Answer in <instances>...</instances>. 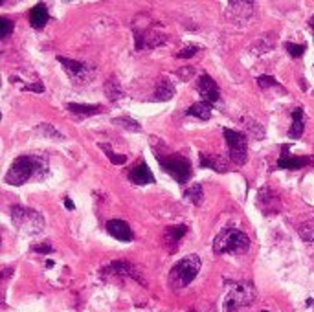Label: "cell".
Instances as JSON below:
<instances>
[{"mask_svg": "<svg viewBox=\"0 0 314 312\" xmlns=\"http://www.w3.org/2000/svg\"><path fill=\"white\" fill-rule=\"evenodd\" d=\"M48 173V158L35 154H22L11 164L6 173V184L9 186H22L35 176H44Z\"/></svg>", "mask_w": 314, "mask_h": 312, "instance_id": "obj_1", "label": "cell"}, {"mask_svg": "<svg viewBox=\"0 0 314 312\" xmlns=\"http://www.w3.org/2000/svg\"><path fill=\"white\" fill-rule=\"evenodd\" d=\"M250 237L237 228H224L213 241L215 253H246L250 250Z\"/></svg>", "mask_w": 314, "mask_h": 312, "instance_id": "obj_2", "label": "cell"}, {"mask_svg": "<svg viewBox=\"0 0 314 312\" xmlns=\"http://www.w3.org/2000/svg\"><path fill=\"white\" fill-rule=\"evenodd\" d=\"M201 270V257L191 253L177 263L169 272V287L173 290H180L191 283Z\"/></svg>", "mask_w": 314, "mask_h": 312, "instance_id": "obj_3", "label": "cell"}, {"mask_svg": "<svg viewBox=\"0 0 314 312\" xmlns=\"http://www.w3.org/2000/svg\"><path fill=\"white\" fill-rule=\"evenodd\" d=\"M11 220L20 231L28 235H37L44 229V217L32 207L13 206L11 207Z\"/></svg>", "mask_w": 314, "mask_h": 312, "instance_id": "obj_4", "label": "cell"}, {"mask_svg": "<svg viewBox=\"0 0 314 312\" xmlns=\"http://www.w3.org/2000/svg\"><path fill=\"white\" fill-rule=\"evenodd\" d=\"M158 164L160 167L169 174L173 176L178 184H187L189 178L193 174V167L191 162L187 160L186 156L182 154H169V156H158Z\"/></svg>", "mask_w": 314, "mask_h": 312, "instance_id": "obj_5", "label": "cell"}, {"mask_svg": "<svg viewBox=\"0 0 314 312\" xmlns=\"http://www.w3.org/2000/svg\"><path fill=\"white\" fill-rule=\"evenodd\" d=\"M223 134L232 162L235 165H245L248 160V138H246V134L241 131H233V128H224Z\"/></svg>", "mask_w": 314, "mask_h": 312, "instance_id": "obj_6", "label": "cell"}, {"mask_svg": "<svg viewBox=\"0 0 314 312\" xmlns=\"http://www.w3.org/2000/svg\"><path fill=\"white\" fill-rule=\"evenodd\" d=\"M254 299H255L254 287L248 283H239L230 290V294H228L226 299H224V310L226 312L239 310V308L252 305Z\"/></svg>", "mask_w": 314, "mask_h": 312, "instance_id": "obj_7", "label": "cell"}, {"mask_svg": "<svg viewBox=\"0 0 314 312\" xmlns=\"http://www.w3.org/2000/svg\"><path fill=\"white\" fill-rule=\"evenodd\" d=\"M197 90H199V94H201L202 97H204V101H208L211 105L221 99L217 83H215V79L211 77L209 73H202L201 77L197 79Z\"/></svg>", "mask_w": 314, "mask_h": 312, "instance_id": "obj_8", "label": "cell"}, {"mask_svg": "<svg viewBox=\"0 0 314 312\" xmlns=\"http://www.w3.org/2000/svg\"><path fill=\"white\" fill-rule=\"evenodd\" d=\"M288 143L281 147V156H279L278 160V167L279 169H301V167H305V165L312 164L314 158L312 156H292L288 154Z\"/></svg>", "mask_w": 314, "mask_h": 312, "instance_id": "obj_9", "label": "cell"}, {"mask_svg": "<svg viewBox=\"0 0 314 312\" xmlns=\"http://www.w3.org/2000/svg\"><path fill=\"white\" fill-rule=\"evenodd\" d=\"M57 61L64 66V72L68 73L74 81H85L90 73V66L87 63H81V61H74V59H66L63 55H57Z\"/></svg>", "mask_w": 314, "mask_h": 312, "instance_id": "obj_10", "label": "cell"}, {"mask_svg": "<svg viewBox=\"0 0 314 312\" xmlns=\"http://www.w3.org/2000/svg\"><path fill=\"white\" fill-rule=\"evenodd\" d=\"M101 275H118V277H122V275H127V277H134L136 281H140L141 284L143 283V279L140 277V274L136 272V268L131 265L129 261H114L110 263L109 266H105L103 270H101Z\"/></svg>", "mask_w": 314, "mask_h": 312, "instance_id": "obj_11", "label": "cell"}, {"mask_svg": "<svg viewBox=\"0 0 314 312\" xmlns=\"http://www.w3.org/2000/svg\"><path fill=\"white\" fill-rule=\"evenodd\" d=\"M107 231H109L114 239L122 241V243H131L132 237H134L131 226H129L125 220H119V219L109 220V222H107Z\"/></svg>", "mask_w": 314, "mask_h": 312, "instance_id": "obj_12", "label": "cell"}, {"mask_svg": "<svg viewBox=\"0 0 314 312\" xmlns=\"http://www.w3.org/2000/svg\"><path fill=\"white\" fill-rule=\"evenodd\" d=\"M129 180L134 186H147V184H155V174L149 169V165L146 162L138 164L134 169L129 171Z\"/></svg>", "mask_w": 314, "mask_h": 312, "instance_id": "obj_13", "label": "cell"}, {"mask_svg": "<svg viewBox=\"0 0 314 312\" xmlns=\"http://www.w3.org/2000/svg\"><path fill=\"white\" fill-rule=\"evenodd\" d=\"M201 167H208V169L215 171V173H228L230 171V162L224 156L219 154H201Z\"/></svg>", "mask_w": 314, "mask_h": 312, "instance_id": "obj_14", "label": "cell"}, {"mask_svg": "<svg viewBox=\"0 0 314 312\" xmlns=\"http://www.w3.org/2000/svg\"><path fill=\"white\" fill-rule=\"evenodd\" d=\"M187 233V226L186 224H178V226H169L164 231V243L167 244L169 252H175V248L178 246V241Z\"/></svg>", "mask_w": 314, "mask_h": 312, "instance_id": "obj_15", "label": "cell"}, {"mask_svg": "<svg viewBox=\"0 0 314 312\" xmlns=\"http://www.w3.org/2000/svg\"><path fill=\"white\" fill-rule=\"evenodd\" d=\"M303 128H305V112L301 107H296L292 110V125L288 128V138L291 140H298L303 134Z\"/></svg>", "mask_w": 314, "mask_h": 312, "instance_id": "obj_16", "label": "cell"}, {"mask_svg": "<svg viewBox=\"0 0 314 312\" xmlns=\"http://www.w3.org/2000/svg\"><path fill=\"white\" fill-rule=\"evenodd\" d=\"M48 18H50V15H48V8H46V4L33 6L32 11H30V22H32V26L35 28V30L44 28L46 22H48Z\"/></svg>", "mask_w": 314, "mask_h": 312, "instance_id": "obj_17", "label": "cell"}, {"mask_svg": "<svg viewBox=\"0 0 314 312\" xmlns=\"http://www.w3.org/2000/svg\"><path fill=\"white\" fill-rule=\"evenodd\" d=\"M211 112H213V105H211V103H208V101H199V103H193V105L187 109L186 114L206 121V119L211 118Z\"/></svg>", "mask_w": 314, "mask_h": 312, "instance_id": "obj_18", "label": "cell"}, {"mask_svg": "<svg viewBox=\"0 0 314 312\" xmlns=\"http://www.w3.org/2000/svg\"><path fill=\"white\" fill-rule=\"evenodd\" d=\"M173 96H175V85L169 81L167 77H162L158 83H156L155 97L160 101H169Z\"/></svg>", "mask_w": 314, "mask_h": 312, "instance_id": "obj_19", "label": "cell"}, {"mask_svg": "<svg viewBox=\"0 0 314 312\" xmlns=\"http://www.w3.org/2000/svg\"><path fill=\"white\" fill-rule=\"evenodd\" d=\"M66 109L72 112L74 116H96L100 114L101 105H81V103H68Z\"/></svg>", "mask_w": 314, "mask_h": 312, "instance_id": "obj_20", "label": "cell"}, {"mask_svg": "<svg viewBox=\"0 0 314 312\" xmlns=\"http://www.w3.org/2000/svg\"><path fill=\"white\" fill-rule=\"evenodd\" d=\"M184 198L189 200L191 204H195V206H201L202 200H204V189H202L201 184H193V186H189V188L184 191Z\"/></svg>", "mask_w": 314, "mask_h": 312, "instance_id": "obj_21", "label": "cell"}, {"mask_svg": "<svg viewBox=\"0 0 314 312\" xmlns=\"http://www.w3.org/2000/svg\"><path fill=\"white\" fill-rule=\"evenodd\" d=\"M105 94H107V97H109L110 101L122 99V96H123L122 85H119V81L114 77V75L109 79V81L105 83Z\"/></svg>", "mask_w": 314, "mask_h": 312, "instance_id": "obj_22", "label": "cell"}, {"mask_svg": "<svg viewBox=\"0 0 314 312\" xmlns=\"http://www.w3.org/2000/svg\"><path fill=\"white\" fill-rule=\"evenodd\" d=\"M35 131H37V134H41V136H44V138H50V140H55V142H64V140H66V136L61 134L55 127H52L50 123L37 125Z\"/></svg>", "mask_w": 314, "mask_h": 312, "instance_id": "obj_23", "label": "cell"}, {"mask_svg": "<svg viewBox=\"0 0 314 312\" xmlns=\"http://www.w3.org/2000/svg\"><path fill=\"white\" fill-rule=\"evenodd\" d=\"M112 125H118V127L125 128V131H134V133H140L141 125L138 121H134L129 116H119V118H112Z\"/></svg>", "mask_w": 314, "mask_h": 312, "instance_id": "obj_24", "label": "cell"}, {"mask_svg": "<svg viewBox=\"0 0 314 312\" xmlns=\"http://www.w3.org/2000/svg\"><path fill=\"white\" fill-rule=\"evenodd\" d=\"M100 149H101V151L107 152V156H109V160L112 162L114 165H123V164H127V156H125V154H116V152L112 151V147H110V143H100Z\"/></svg>", "mask_w": 314, "mask_h": 312, "instance_id": "obj_25", "label": "cell"}, {"mask_svg": "<svg viewBox=\"0 0 314 312\" xmlns=\"http://www.w3.org/2000/svg\"><path fill=\"white\" fill-rule=\"evenodd\" d=\"M13 30H15V24L8 17H0V37L2 39H8Z\"/></svg>", "mask_w": 314, "mask_h": 312, "instance_id": "obj_26", "label": "cell"}, {"mask_svg": "<svg viewBox=\"0 0 314 312\" xmlns=\"http://www.w3.org/2000/svg\"><path fill=\"white\" fill-rule=\"evenodd\" d=\"M285 50L291 54V57L300 59L301 55L305 54V46L303 44H294V42H285Z\"/></svg>", "mask_w": 314, "mask_h": 312, "instance_id": "obj_27", "label": "cell"}, {"mask_svg": "<svg viewBox=\"0 0 314 312\" xmlns=\"http://www.w3.org/2000/svg\"><path fill=\"white\" fill-rule=\"evenodd\" d=\"M257 85H259L261 88L279 87V83L276 81V79H274L272 75H259V77H257ZM279 88H281V87H279Z\"/></svg>", "mask_w": 314, "mask_h": 312, "instance_id": "obj_28", "label": "cell"}, {"mask_svg": "<svg viewBox=\"0 0 314 312\" xmlns=\"http://www.w3.org/2000/svg\"><path fill=\"white\" fill-rule=\"evenodd\" d=\"M298 233H300V237L305 241V243H314V229L312 228H307V226H301L300 229H298Z\"/></svg>", "mask_w": 314, "mask_h": 312, "instance_id": "obj_29", "label": "cell"}, {"mask_svg": "<svg viewBox=\"0 0 314 312\" xmlns=\"http://www.w3.org/2000/svg\"><path fill=\"white\" fill-rule=\"evenodd\" d=\"M199 51V46H189V48H184V50H180L177 54L178 59H189V57H193V55Z\"/></svg>", "mask_w": 314, "mask_h": 312, "instance_id": "obj_30", "label": "cell"}, {"mask_svg": "<svg viewBox=\"0 0 314 312\" xmlns=\"http://www.w3.org/2000/svg\"><path fill=\"white\" fill-rule=\"evenodd\" d=\"M33 252H37V253H52L54 252V246H52L50 243H42V244H39V246H33Z\"/></svg>", "mask_w": 314, "mask_h": 312, "instance_id": "obj_31", "label": "cell"}, {"mask_svg": "<svg viewBox=\"0 0 314 312\" xmlns=\"http://www.w3.org/2000/svg\"><path fill=\"white\" fill-rule=\"evenodd\" d=\"M24 92H39V94H41V92H44V87H42V85H26V87L22 88Z\"/></svg>", "mask_w": 314, "mask_h": 312, "instance_id": "obj_32", "label": "cell"}, {"mask_svg": "<svg viewBox=\"0 0 314 312\" xmlns=\"http://www.w3.org/2000/svg\"><path fill=\"white\" fill-rule=\"evenodd\" d=\"M64 206H66V210H74V207H76V206H74V202L70 200L68 197L64 198Z\"/></svg>", "mask_w": 314, "mask_h": 312, "instance_id": "obj_33", "label": "cell"}, {"mask_svg": "<svg viewBox=\"0 0 314 312\" xmlns=\"http://www.w3.org/2000/svg\"><path fill=\"white\" fill-rule=\"evenodd\" d=\"M310 26H312V30H314V17L310 18Z\"/></svg>", "mask_w": 314, "mask_h": 312, "instance_id": "obj_34", "label": "cell"}, {"mask_svg": "<svg viewBox=\"0 0 314 312\" xmlns=\"http://www.w3.org/2000/svg\"><path fill=\"white\" fill-rule=\"evenodd\" d=\"M263 312H270V310H263Z\"/></svg>", "mask_w": 314, "mask_h": 312, "instance_id": "obj_35", "label": "cell"}]
</instances>
